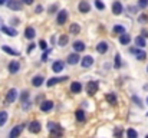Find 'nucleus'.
Masks as SVG:
<instances>
[{"label":"nucleus","instance_id":"31","mask_svg":"<svg viewBox=\"0 0 148 138\" xmlns=\"http://www.w3.org/2000/svg\"><path fill=\"white\" fill-rule=\"evenodd\" d=\"M114 33H119V35H122V33H125V29H124V26H114Z\"/></svg>","mask_w":148,"mask_h":138},{"label":"nucleus","instance_id":"37","mask_svg":"<svg viewBox=\"0 0 148 138\" xmlns=\"http://www.w3.org/2000/svg\"><path fill=\"white\" fill-rule=\"evenodd\" d=\"M138 20H140V23H147V22H148V16H147V14H141Z\"/></svg>","mask_w":148,"mask_h":138},{"label":"nucleus","instance_id":"9","mask_svg":"<svg viewBox=\"0 0 148 138\" xmlns=\"http://www.w3.org/2000/svg\"><path fill=\"white\" fill-rule=\"evenodd\" d=\"M92 63H94V58L92 56H84V59L81 60V65H82V68H89V66H92Z\"/></svg>","mask_w":148,"mask_h":138},{"label":"nucleus","instance_id":"28","mask_svg":"<svg viewBox=\"0 0 148 138\" xmlns=\"http://www.w3.org/2000/svg\"><path fill=\"white\" fill-rule=\"evenodd\" d=\"M6 122H7V112L1 111L0 112V127H3Z\"/></svg>","mask_w":148,"mask_h":138},{"label":"nucleus","instance_id":"35","mask_svg":"<svg viewBox=\"0 0 148 138\" xmlns=\"http://www.w3.org/2000/svg\"><path fill=\"white\" fill-rule=\"evenodd\" d=\"M27 99H29V91H25L22 93V96H20V101L22 102H26Z\"/></svg>","mask_w":148,"mask_h":138},{"label":"nucleus","instance_id":"23","mask_svg":"<svg viewBox=\"0 0 148 138\" xmlns=\"http://www.w3.org/2000/svg\"><path fill=\"white\" fill-rule=\"evenodd\" d=\"M85 47H86V46H85L84 42H79V41H78V42H75V43H73V49H75L76 52H84V50H85Z\"/></svg>","mask_w":148,"mask_h":138},{"label":"nucleus","instance_id":"18","mask_svg":"<svg viewBox=\"0 0 148 138\" xmlns=\"http://www.w3.org/2000/svg\"><path fill=\"white\" fill-rule=\"evenodd\" d=\"M69 32H71L72 35H79V32H81V26H79L78 23H72L71 27H69Z\"/></svg>","mask_w":148,"mask_h":138},{"label":"nucleus","instance_id":"4","mask_svg":"<svg viewBox=\"0 0 148 138\" xmlns=\"http://www.w3.org/2000/svg\"><path fill=\"white\" fill-rule=\"evenodd\" d=\"M29 131H30L32 134L40 133V122H39V121H32V122L29 124Z\"/></svg>","mask_w":148,"mask_h":138},{"label":"nucleus","instance_id":"46","mask_svg":"<svg viewBox=\"0 0 148 138\" xmlns=\"http://www.w3.org/2000/svg\"><path fill=\"white\" fill-rule=\"evenodd\" d=\"M23 3H26V4H32L33 0H23Z\"/></svg>","mask_w":148,"mask_h":138},{"label":"nucleus","instance_id":"30","mask_svg":"<svg viewBox=\"0 0 148 138\" xmlns=\"http://www.w3.org/2000/svg\"><path fill=\"white\" fill-rule=\"evenodd\" d=\"M68 36L66 35H60V38H59V41H58V43H59V46H65L66 43H68Z\"/></svg>","mask_w":148,"mask_h":138},{"label":"nucleus","instance_id":"2","mask_svg":"<svg viewBox=\"0 0 148 138\" xmlns=\"http://www.w3.org/2000/svg\"><path fill=\"white\" fill-rule=\"evenodd\" d=\"M98 82L97 81H91V82H88L86 84V92L89 93V95H95L97 92H98Z\"/></svg>","mask_w":148,"mask_h":138},{"label":"nucleus","instance_id":"10","mask_svg":"<svg viewBox=\"0 0 148 138\" xmlns=\"http://www.w3.org/2000/svg\"><path fill=\"white\" fill-rule=\"evenodd\" d=\"M19 68H20V63L17 60H12L9 63V72L10 73H17L19 72Z\"/></svg>","mask_w":148,"mask_h":138},{"label":"nucleus","instance_id":"17","mask_svg":"<svg viewBox=\"0 0 148 138\" xmlns=\"http://www.w3.org/2000/svg\"><path fill=\"white\" fill-rule=\"evenodd\" d=\"M22 130H23V125H17V127H14L12 131H10V137L12 138H16L20 135V133H22Z\"/></svg>","mask_w":148,"mask_h":138},{"label":"nucleus","instance_id":"36","mask_svg":"<svg viewBox=\"0 0 148 138\" xmlns=\"http://www.w3.org/2000/svg\"><path fill=\"white\" fill-rule=\"evenodd\" d=\"M138 6H140L141 9H145L148 6V0H140V1H138Z\"/></svg>","mask_w":148,"mask_h":138},{"label":"nucleus","instance_id":"33","mask_svg":"<svg viewBox=\"0 0 148 138\" xmlns=\"http://www.w3.org/2000/svg\"><path fill=\"white\" fill-rule=\"evenodd\" d=\"M127 135H128V137H131V138H137L138 137L137 131H135V130H132V128H130V130L127 131Z\"/></svg>","mask_w":148,"mask_h":138},{"label":"nucleus","instance_id":"12","mask_svg":"<svg viewBox=\"0 0 148 138\" xmlns=\"http://www.w3.org/2000/svg\"><path fill=\"white\" fill-rule=\"evenodd\" d=\"M89 10H91L89 3H88L86 0H82V1L79 3V12H81V13H88Z\"/></svg>","mask_w":148,"mask_h":138},{"label":"nucleus","instance_id":"13","mask_svg":"<svg viewBox=\"0 0 148 138\" xmlns=\"http://www.w3.org/2000/svg\"><path fill=\"white\" fill-rule=\"evenodd\" d=\"M40 109L43 111V112H49L53 109V102L52 101H45L43 104H40Z\"/></svg>","mask_w":148,"mask_h":138},{"label":"nucleus","instance_id":"38","mask_svg":"<svg viewBox=\"0 0 148 138\" xmlns=\"http://www.w3.org/2000/svg\"><path fill=\"white\" fill-rule=\"evenodd\" d=\"M56 10H58V4H52L49 7V13H55Z\"/></svg>","mask_w":148,"mask_h":138},{"label":"nucleus","instance_id":"48","mask_svg":"<svg viewBox=\"0 0 148 138\" xmlns=\"http://www.w3.org/2000/svg\"><path fill=\"white\" fill-rule=\"evenodd\" d=\"M147 104H148V98H147Z\"/></svg>","mask_w":148,"mask_h":138},{"label":"nucleus","instance_id":"24","mask_svg":"<svg viewBox=\"0 0 148 138\" xmlns=\"http://www.w3.org/2000/svg\"><path fill=\"white\" fill-rule=\"evenodd\" d=\"M1 49H3V50H4V52H6V53H9V55H13V56H19V52H17V50H13V49H12V47H10V46H1Z\"/></svg>","mask_w":148,"mask_h":138},{"label":"nucleus","instance_id":"42","mask_svg":"<svg viewBox=\"0 0 148 138\" xmlns=\"http://www.w3.org/2000/svg\"><path fill=\"white\" fill-rule=\"evenodd\" d=\"M141 35H143L144 38H148V30H147V29H143V32H141Z\"/></svg>","mask_w":148,"mask_h":138},{"label":"nucleus","instance_id":"16","mask_svg":"<svg viewBox=\"0 0 148 138\" xmlns=\"http://www.w3.org/2000/svg\"><path fill=\"white\" fill-rule=\"evenodd\" d=\"M25 36H26V39H30V41H32V39L36 36L35 29H33V27H30V26H29V27H26V29H25Z\"/></svg>","mask_w":148,"mask_h":138},{"label":"nucleus","instance_id":"29","mask_svg":"<svg viewBox=\"0 0 148 138\" xmlns=\"http://www.w3.org/2000/svg\"><path fill=\"white\" fill-rule=\"evenodd\" d=\"M135 45L138 46V47H144V46H145V39H144V36H138V38L135 39Z\"/></svg>","mask_w":148,"mask_h":138},{"label":"nucleus","instance_id":"5","mask_svg":"<svg viewBox=\"0 0 148 138\" xmlns=\"http://www.w3.org/2000/svg\"><path fill=\"white\" fill-rule=\"evenodd\" d=\"M16 98H17V91H16L14 88L9 89L7 95H6V101H7L9 104H12V102H14V101H16Z\"/></svg>","mask_w":148,"mask_h":138},{"label":"nucleus","instance_id":"11","mask_svg":"<svg viewBox=\"0 0 148 138\" xmlns=\"http://www.w3.org/2000/svg\"><path fill=\"white\" fill-rule=\"evenodd\" d=\"M63 68H65V63L62 62V60H56V62H53V65H52V69H53V72H62L63 71Z\"/></svg>","mask_w":148,"mask_h":138},{"label":"nucleus","instance_id":"27","mask_svg":"<svg viewBox=\"0 0 148 138\" xmlns=\"http://www.w3.org/2000/svg\"><path fill=\"white\" fill-rule=\"evenodd\" d=\"M97 50H98L99 53H105V52L108 50V45H106L105 42H101V43H98V46H97Z\"/></svg>","mask_w":148,"mask_h":138},{"label":"nucleus","instance_id":"45","mask_svg":"<svg viewBox=\"0 0 148 138\" xmlns=\"http://www.w3.org/2000/svg\"><path fill=\"white\" fill-rule=\"evenodd\" d=\"M35 12H36V13H40V12H42V6H38Z\"/></svg>","mask_w":148,"mask_h":138},{"label":"nucleus","instance_id":"14","mask_svg":"<svg viewBox=\"0 0 148 138\" xmlns=\"http://www.w3.org/2000/svg\"><path fill=\"white\" fill-rule=\"evenodd\" d=\"M112 13L114 14H121L122 13V4H121V1H114V4H112Z\"/></svg>","mask_w":148,"mask_h":138},{"label":"nucleus","instance_id":"44","mask_svg":"<svg viewBox=\"0 0 148 138\" xmlns=\"http://www.w3.org/2000/svg\"><path fill=\"white\" fill-rule=\"evenodd\" d=\"M35 43H30V45H29V52H32V50H33V49H35Z\"/></svg>","mask_w":148,"mask_h":138},{"label":"nucleus","instance_id":"47","mask_svg":"<svg viewBox=\"0 0 148 138\" xmlns=\"http://www.w3.org/2000/svg\"><path fill=\"white\" fill-rule=\"evenodd\" d=\"M4 1H6V0H0V4H3V3H4Z\"/></svg>","mask_w":148,"mask_h":138},{"label":"nucleus","instance_id":"3","mask_svg":"<svg viewBox=\"0 0 148 138\" xmlns=\"http://www.w3.org/2000/svg\"><path fill=\"white\" fill-rule=\"evenodd\" d=\"M130 52H131V53H134V55H137V59H138V60H144V59L147 58V53H145L144 50H141V49L131 47V49H130Z\"/></svg>","mask_w":148,"mask_h":138},{"label":"nucleus","instance_id":"7","mask_svg":"<svg viewBox=\"0 0 148 138\" xmlns=\"http://www.w3.org/2000/svg\"><path fill=\"white\" fill-rule=\"evenodd\" d=\"M63 81H68V76H62V78H50L49 81L46 82V85H48V88H50V87H53V85H56V84H60V82H63Z\"/></svg>","mask_w":148,"mask_h":138},{"label":"nucleus","instance_id":"8","mask_svg":"<svg viewBox=\"0 0 148 138\" xmlns=\"http://www.w3.org/2000/svg\"><path fill=\"white\" fill-rule=\"evenodd\" d=\"M68 20V12L66 10H60L58 14V25H63Z\"/></svg>","mask_w":148,"mask_h":138},{"label":"nucleus","instance_id":"50","mask_svg":"<svg viewBox=\"0 0 148 138\" xmlns=\"http://www.w3.org/2000/svg\"><path fill=\"white\" fill-rule=\"evenodd\" d=\"M147 115H148V114H147Z\"/></svg>","mask_w":148,"mask_h":138},{"label":"nucleus","instance_id":"34","mask_svg":"<svg viewBox=\"0 0 148 138\" xmlns=\"http://www.w3.org/2000/svg\"><path fill=\"white\" fill-rule=\"evenodd\" d=\"M95 6H97L98 10H103V9H105V4H103L101 0H95Z\"/></svg>","mask_w":148,"mask_h":138},{"label":"nucleus","instance_id":"26","mask_svg":"<svg viewBox=\"0 0 148 138\" xmlns=\"http://www.w3.org/2000/svg\"><path fill=\"white\" fill-rule=\"evenodd\" d=\"M75 117H76V119H78L79 122L85 121V112H84L82 109H78V111L75 112Z\"/></svg>","mask_w":148,"mask_h":138},{"label":"nucleus","instance_id":"6","mask_svg":"<svg viewBox=\"0 0 148 138\" xmlns=\"http://www.w3.org/2000/svg\"><path fill=\"white\" fill-rule=\"evenodd\" d=\"M7 6L12 10H22V1H19V0H9Z\"/></svg>","mask_w":148,"mask_h":138},{"label":"nucleus","instance_id":"32","mask_svg":"<svg viewBox=\"0 0 148 138\" xmlns=\"http://www.w3.org/2000/svg\"><path fill=\"white\" fill-rule=\"evenodd\" d=\"M114 65H115L116 69H119V66H121V55H119V53L115 55V63H114Z\"/></svg>","mask_w":148,"mask_h":138},{"label":"nucleus","instance_id":"43","mask_svg":"<svg viewBox=\"0 0 148 138\" xmlns=\"http://www.w3.org/2000/svg\"><path fill=\"white\" fill-rule=\"evenodd\" d=\"M46 59H48V52H45L43 56H42V60H43V62H46Z\"/></svg>","mask_w":148,"mask_h":138},{"label":"nucleus","instance_id":"39","mask_svg":"<svg viewBox=\"0 0 148 138\" xmlns=\"http://www.w3.org/2000/svg\"><path fill=\"white\" fill-rule=\"evenodd\" d=\"M114 135L121 137V135H122V130H119V128H118V130H115V131H114Z\"/></svg>","mask_w":148,"mask_h":138},{"label":"nucleus","instance_id":"40","mask_svg":"<svg viewBox=\"0 0 148 138\" xmlns=\"http://www.w3.org/2000/svg\"><path fill=\"white\" fill-rule=\"evenodd\" d=\"M39 46H40L42 49H46V47H48V45H46V42H45V41H40V42H39Z\"/></svg>","mask_w":148,"mask_h":138},{"label":"nucleus","instance_id":"22","mask_svg":"<svg viewBox=\"0 0 148 138\" xmlns=\"http://www.w3.org/2000/svg\"><path fill=\"white\" fill-rule=\"evenodd\" d=\"M119 42H121L122 45H128V43L131 42V36L127 35V33H122V35L119 36Z\"/></svg>","mask_w":148,"mask_h":138},{"label":"nucleus","instance_id":"41","mask_svg":"<svg viewBox=\"0 0 148 138\" xmlns=\"http://www.w3.org/2000/svg\"><path fill=\"white\" fill-rule=\"evenodd\" d=\"M132 99H134V101H135V102H137V105H140V106H141V105H143V102H141V101H140V99H138V98H137V96H132Z\"/></svg>","mask_w":148,"mask_h":138},{"label":"nucleus","instance_id":"15","mask_svg":"<svg viewBox=\"0 0 148 138\" xmlns=\"http://www.w3.org/2000/svg\"><path fill=\"white\" fill-rule=\"evenodd\" d=\"M1 32H3V33H6L7 36H12V38L17 35L16 29H12V27H7V26H1Z\"/></svg>","mask_w":148,"mask_h":138},{"label":"nucleus","instance_id":"25","mask_svg":"<svg viewBox=\"0 0 148 138\" xmlns=\"http://www.w3.org/2000/svg\"><path fill=\"white\" fill-rule=\"evenodd\" d=\"M43 84V76H35L33 81H32V85L33 87H40Z\"/></svg>","mask_w":148,"mask_h":138},{"label":"nucleus","instance_id":"19","mask_svg":"<svg viewBox=\"0 0 148 138\" xmlns=\"http://www.w3.org/2000/svg\"><path fill=\"white\" fill-rule=\"evenodd\" d=\"M78 62H79V56H78L76 53L68 56V63H69V65H76Z\"/></svg>","mask_w":148,"mask_h":138},{"label":"nucleus","instance_id":"21","mask_svg":"<svg viewBox=\"0 0 148 138\" xmlns=\"http://www.w3.org/2000/svg\"><path fill=\"white\" fill-rule=\"evenodd\" d=\"M71 91L73 92V93H79V92L82 91V85H81L79 82H72V85H71Z\"/></svg>","mask_w":148,"mask_h":138},{"label":"nucleus","instance_id":"49","mask_svg":"<svg viewBox=\"0 0 148 138\" xmlns=\"http://www.w3.org/2000/svg\"><path fill=\"white\" fill-rule=\"evenodd\" d=\"M147 72H148V68H147Z\"/></svg>","mask_w":148,"mask_h":138},{"label":"nucleus","instance_id":"1","mask_svg":"<svg viewBox=\"0 0 148 138\" xmlns=\"http://www.w3.org/2000/svg\"><path fill=\"white\" fill-rule=\"evenodd\" d=\"M48 130H49L50 135H53V137H60L63 134V130L60 128V125H58L55 122H49L48 124Z\"/></svg>","mask_w":148,"mask_h":138},{"label":"nucleus","instance_id":"20","mask_svg":"<svg viewBox=\"0 0 148 138\" xmlns=\"http://www.w3.org/2000/svg\"><path fill=\"white\" fill-rule=\"evenodd\" d=\"M105 99H106V102H109L111 105H115L116 104V96H115V93H106L105 95Z\"/></svg>","mask_w":148,"mask_h":138}]
</instances>
